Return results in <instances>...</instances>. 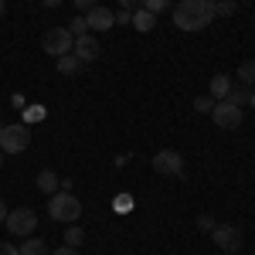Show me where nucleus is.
<instances>
[{
	"label": "nucleus",
	"mask_w": 255,
	"mask_h": 255,
	"mask_svg": "<svg viewBox=\"0 0 255 255\" xmlns=\"http://www.w3.org/2000/svg\"><path fill=\"white\" fill-rule=\"evenodd\" d=\"M211 20H215L211 0H180L174 7V24L180 31H204Z\"/></svg>",
	"instance_id": "1"
},
{
	"label": "nucleus",
	"mask_w": 255,
	"mask_h": 255,
	"mask_svg": "<svg viewBox=\"0 0 255 255\" xmlns=\"http://www.w3.org/2000/svg\"><path fill=\"white\" fill-rule=\"evenodd\" d=\"M48 215H51V221L72 225V221H79V215H82V201L72 194V191H55V194L48 197Z\"/></svg>",
	"instance_id": "2"
},
{
	"label": "nucleus",
	"mask_w": 255,
	"mask_h": 255,
	"mask_svg": "<svg viewBox=\"0 0 255 255\" xmlns=\"http://www.w3.org/2000/svg\"><path fill=\"white\" fill-rule=\"evenodd\" d=\"M31 143V129L24 123H14V126H3L0 129V150L3 153H24Z\"/></svg>",
	"instance_id": "3"
},
{
	"label": "nucleus",
	"mask_w": 255,
	"mask_h": 255,
	"mask_svg": "<svg viewBox=\"0 0 255 255\" xmlns=\"http://www.w3.org/2000/svg\"><path fill=\"white\" fill-rule=\"evenodd\" d=\"M72 44H75V38L68 34V27H51V31H44V38H41L44 55H51V58L72 55Z\"/></svg>",
	"instance_id": "4"
},
{
	"label": "nucleus",
	"mask_w": 255,
	"mask_h": 255,
	"mask_svg": "<svg viewBox=\"0 0 255 255\" xmlns=\"http://www.w3.org/2000/svg\"><path fill=\"white\" fill-rule=\"evenodd\" d=\"M7 232L10 235H17V238H27V235H34L38 232V215L31 211V208H17V211H10L7 215Z\"/></svg>",
	"instance_id": "5"
},
{
	"label": "nucleus",
	"mask_w": 255,
	"mask_h": 255,
	"mask_svg": "<svg viewBox=\"0 0 255 255\" xmlns=\"http://www.w3.org/2000/svg\"><path fill=\"white\" fill-rule=\"evenodd\" d=\"M211 119H215L218 129H238L242 126V106H232L228 99H221L211 109Z\"/></svg>",
	"instance_id": "6"
},
{
	"label": "nucleus",
	"mask_w": 255,
	"mask_h": 255,
	"mask_svg": "<svg viewBox=\"0 0 255 255\" xmlns=\"http://www.w3.org/2000/svg\"><path fill=\"white\" fill-rule=\"evenodd\" d=\"M153 170H157L160 177H180L184 174V157H180L177 150H157Z\"/></svg>",
	"instance_id": "7"
},
{
	"label": "nucleus",
	"mask_w": 255,
	"mask_h": 255,
	"mask_svg": "<svg viewBox=\"0 0 255 255\" xmlns=\"http://www.w3.org/2000/svg\"><path fill=\"white\" fill-rule=\"evenodd\" d=\"M211 242L221 252H238L242 249V232H238L235 225H215L211 228Z\"/></svg>",
	"instance_id": "8"
},
{
	"label": "nucleus",
	"mask_w": 255,
	"mask_h": 255,
	"mask_svg": "<svg viewBox=\"0 0 255 255\" xmlns=\"http://www.w3.org/2000/svg\"><path fill=\"white\" fill-rule=\"evenodd\" d=\"M99 51H102V44H99L92 34H82V38H75V44H72V55H75L82 65L96 61V58H99Z\"/></svg>",
	"instance_id": "9"
},
{
	"label": "nucleus",
	"mask_w": 255,
	"mask_h": 255,
	"mask_svg": "<svg viewBox=\"0 0 255 255\" xmlns=\"http://www.w3.org/2000/svg\"><path fill=\"white\" fill-rule=\"evenodd\" d=\"M85 24H89V31H109L116 20H113V10H106V7H92L89 14H85Z\"/></svg>",
	"instance_id": "10"
},
{
	"label": "nucleus",
	"mask_w": 255,
	"mask_h": 255,
	"mask_svg": "<svg viewBox=\"0 0 255 255\" xmlns=\"http://www.w3.org/2000/svg\"><path fill=\"white\" fill-rule=\"evenodd\" d=\"M20 255H51V249H48V242L44 238H34V235H27L24 242H20Z\"/></svg>",
	"instance_id": "11"
},
{
	"label": "nucleus",
	"mask_w": 255,
	"mask_h": 255,
	"mask_svg": "<svg viewBox=\"0 0 255 255\" xmlns=\"http://www.w3.org/2000/svg\"><path fill=\"white\" fill-rule=\"evenodd\" d=\"M208 89H211V99H215V102H221V99H225L228 92H232V79L218 72L215 79H211V85H208Z\"/></svg>",
	"instance_id": "12"
},
{
	"label": "nucleus",
	"mask_w": 255,
	"mask_h": 255,
	"mask_svg": "<svg viewBox=\"0 0 255 255\" xmlns=\"http://www.w3.org/2000/svg\"><path fill=\"white\" fill-rule=\"evenodd\" d=\"M34 184H38V191H41V194H48V197H51L55 191H58V184H61V180L55 177V170H41Z\"/></svg>",
	"instance_id": "13"
},
{
	"label": "nucleus",
	"mask_w": 255,
	"mask_h": 255,
	"mask_svg": "<svg viewBox=\"0 0 255 255\" xmlns=\"http://www.w3.org/2000/svg\"><path fill=\"white\" fill-rule=\"evenodd\" d=\"M133 24H136V31H153L157 14H150V10H143V7H139L136 14H133Z\"/></svg>",
	"instance_id": "14"
},
{
	"label": "nucleus",
	"mask_w": 255,
	"mask_h": 255,
	"mask_svg": "<svg viewBox=\"0 0 255 255\" xmlns=\"http://www.w3.org/2000/svg\"><path fill=\"white\" fill-rule=\"evenodd\" d=\"M55 61H58L61 75H75V72H82V61L75 58V55H61V58H55Z\"/></svg>",
	"instance_id": "15"
},
{
	"label": "nucleus",
	"mask_w": 255,
	"mask_h": 255,
	"mask_svg": "<svg viewBox=\"0 0 255 255\" xmlns=\"http://www.w3.org/2000/svg\"><path fill=\"white\" fill-rule=\"evenodd\" d=\"M238 79H242V85L255 89V61H242L238 65Z\"/></svg>",
	"instance_id": "16"
},
{
	"label": "nucleus",
	"mask_w": 255,
	"mask_h": 255,
	"mask_svg": "<svg viewBox=\"0 0 255 255\" xmlns=\"http://www.w3.org/2000/svg\"><path fill=\"white\" fill-rule=\"evenodd\" d=\"M249 92H252V89H249V85H232V92H228V102H232V106H242V102H249Z\"/></svg>",
	"instance_id": "17"
},
{
	"label": "nucleus",
	"mask_w": 255,
	"mask_h": 255,
	"mask_svg": "<svg viewBox=\"0 0 255 255\" xmlns=\"http://www.w3.org/2000/svg\"><path fill=\"white\" fill-rule=\"evenodd\" d=\"M235 0H215V17H228V14H235Z\"/></svg>",
	"instance_id": "18"
},
{
	"label": "nucleus",
	"mask_w": 255,
	"mask_h": 255,
	"mask_svg": "<svg viewBox=\"0 0 255 255\" xmlns=\"http://www.w3.org/2000/svg\"><path fill=\"white\" fill-rule=\"evenodd\" d=\"M82 228H68V232H65V245H68V249H75V252H79V245H82Z\"/></svg>",
	"instance_id": "19"
},
{
	"label": "nucleus",
	"mask_w": 255,
	"mask_h": 255,
	"mask_svg": "<svg viewBox=\"0 0 255 255\" xmlns=\"http://www.w3.org/2000/svg\"><path fill=\"white\" fill-rule=\"evenodd\" d=\"M170 3H174V0H143V10H150V14H163Z\"/></svg>",
	"instance_id": "20"
},
{
	"label": "nucleus",
	"mask_w": 255,
	"mask_h": 255,
	"mask_svg": "<svg viewBox=\"0 0 255 255\" xmlns=\"http://www.w3.org/2000/svg\"><path fill=\"white\" fill-rule=\"evenodd\" d=\"M68 34H72V38L89 34V24H85V17H75V20H72V24H68Z\"/></svg>",
	"instance_id": "21"
},
{
	"label": "nucleus",
	"mask_w": 255,
	"mask_h": 255,
	"mask_svg": "<svg viewBox=\"0 0 255 255\" xmlns=\"http://www.w3.org/2000/svg\"><path fill=\"white\" fill-rule=\"evenodd\" d=\"M194 109H197V113H211V109H215V99H211V96H197L194 99Z\"/></svg>",
	"instance_id": "22"
},
{
	"label": "nucleus",
	"mask_w": 255,
	"mask_h": 255,
	"mask_svg": "<svg viewBox=\"0 0 255 255\" xmlns=\"http://www.w3.org/2000/svg\"><path fill=\"white\" fill-rule=\"evenodd\" d=\"M197 228H201V232H211V228H215V218H211V215H201V218H197Z\"/></svg>",
	"instance_id": "23"
},
{
	"label": "nucleus",
	"mask_w": 255,
	"mask_h": 255,
	"mask_svg": "<svg viewBox=\"0 0 255 255\" xmlns=\"http://www.w3.org/2000/svg\"><path fill=\"white\" fill-rule=\"evenodd\" d=\"M139 7H143V0H119V10H133L136 14Z\"/></svg>",
	"instance_id": "24"
},
{
	"label": "nucleus",
	"mask_w": 255,
	"mask_h": 255,
	"mask_svg": "<svg viewBox=\"0 0 255 255\" xmlns=\"http://www.w3.org/2000/svg\"><path fill=\"white\" fill-rule=\"evenodd\" d=\"M113 20L116 24H133V10H119V14H113Z\"/></svg>",
	"instance_id": "25"
},
{
	"label": "nucleus",
	"mask_w": 255,
	"mask_h": 255,
	"mask_svg": "<svg viewBox=\"0 0 255 255\" xmlns=\"http://www.w3.org/2000/svg\"><path fill=\"white\" fill-rule=\"evenodd\" d=\"M75 7H79L82 14H89V10H92V7H96V0H75Z\"/></svg>",
	"instance_id": "26"
},
{
	"label": "nucleus",
	"mask_w": 255,
	"mask_h": 255,
	"mask_svg": "<svg viewBox=\"0 0 255 255\" xmlns=\"http://www.w3.org/2000/svg\"><path fill=\"white\" fill-rule=\"evenodd\" d=\"M0 255H20L17 245H7V242H0Z\"/></svg>",
	"instance_id": "27"
},
{
	"label": "nucleus",
	"mask_w": 255,
	"mask_h": 255,
	"mask_svg": "<svg viewBox=\"0 0 255 255\" xmlns=\"http://www.w3.org/2000/svg\"><path fill=\"white\" fill-rule=\"evenodd\" d=\"M51 255H75V249H68V245H61V249H55Z\"/></svg>",
	"instance_id": "28"
},
{
	"label": "nucleus",
	"mask_w": 255,
	"mask_h": 255,
	"mask_svg": "<svg viewBox=\"0 0 255 255\" xmlns=\"http://www.w3.org/2000/svg\"><path fill=\"white\" fill-rule=\"evenodd\" d=\"M7 215H10V208H7V204L0 201V221H7Z\"/></svg>",
	"instance_id": "29"
},
{
	"label": "nucleus",
	"mask_w": 255,
	"mask_h": 255,
	"mask_svg": "<svg viewBox=\"0 0 255 255\" xmlns=\"http://www.w3.org/2000/svg\"><path fill=\"white\" fill-rule=\"evenodd\" d=\"M44 7H61V0H41Z\"/></svg>",
	"instance_id": "30"
},
{
	"label": "nucleus",
	"mask_w": 255,
	"mask_h": 255,
	"mask_svg": "<svg viewBox=\"0 0 255 255\" xmlns=\"http://www.w3.org/2000/svg\"><path fill=\"white\" fill-rule=\"evenodd\" d=\"M3 14H7V0H0V20H3Z\"/></svg>",
	"instance_id": "31"
},
{
	"label": "nucleus",
	"mask_w": 255,
	"mask_h": 255,
	"mask_svg": "<svg viewBox=\"0 0 255 255\" xmlns=\"http://www.w3.org/2000/svg\"><path fill=\"white\" fill-rule=\"evenodd\" d=\"M249 106H252V109H255V89H252V92H249Z\"/></svg>",
	"instance_id": "32"
},
{
	"label": "nucleus",
	"mask_w": 255,
	"mask_h": 255,
	"mask_svg": "<svg viewBox=\"0 0 255 255\" xmlns=\"http://www.w3.org/2000/svg\"><path fill=\"white\" fill-rule=\"evenodd\" d=\"M0 153H3V150H0ZM0 167H3V157H0Z\"/></svg>",
	"instance_id": "33"
},
{
	"label": "nucleus",
	"mask_w": 255,
	"mask_h": 255,
	"mask_svg": "<svg viewBox=\"0 0 255 255\" xmlns=\"http://www.w3.org/2000/svg\"><path fill=\"white\" fill-rule=\"evenodd\" d=\"M211 3H215V0H211Z\"/></svg>",
	"instance_id": "34"
}]
</instances>
